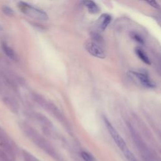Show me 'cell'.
Here are the masks:
<instances>
[{
  "mask_svg": "<svg viewBox=\"0 0 161 161\" xmlns=\"http://www.w3.org/2000/svg\"><path fill=\"white\" fill-rule=\"evenodd\" d=\"M104 121L110 134L111 135L112 138H113V140L117 146L121 150L127 159L129 161H137L136 159L133 156L132 153L127 147V146L124 140H123L122 137L120 135V134L115 130V128L111 125V123L109 121V120L107 119L106 118H104Z\"/></svg>",
  "mask_w": 161,
  "mask_h": 161,
  "instance_id": "1",
  "label": "cell"
},
{
  "mask_svg": "<svg viewBox=\"0 0 161 161\" xmlns=\"http://www.w3.org/2000/svg\"><path fill=\"white\" fill-rule=\"evenodd\" d=\"M101 42H103L101 37L99 35L94 34L93 35L92 38L85 42V49L91 56L99 59H104L106 54L101 45Z\"/></svg>",
  "mask_w": 161,
  "mask_h": 161,
  "instance_id": "2",
  "label": "cell"
},
{
  "mask_svg": "<svg viewBox=\"0 0 161 161\" xmlns=\"http://www.w3.org/2000/svg\"><path fill=\"white\" fill-rule=\"evenodd\" d=\"M20 8L21 12H23L25 14L30 16V17L34 18L35 19H37L42 21H46L49 18L48 15L44 11L42 10L39 9L37 8L34 7L31 5L24 3L21 2L20 3Z\"/></svg>",
  "mask_w": 161,
  "mask_h": 161,
  "instance_id": "3",
  "label": "cell"
},
{
  "mask_svg": "<svg viewBox=\"0 0 161 161\" xmlns=\"http://www.w3.org/2000/svg\"><path fill=\"white\" fill-rule=\"evenodd\" d=\"M133 74V76H135L140 83L143 86L148 88H153L155 87V84L152 80L149 78L148 75L145 72H135L132 71L130 72Z\"/></svg>",
  "mask_w": 161,
  "mask_h": 161,
  "instance_id": "4",
  "label": "cell"
},
{
  "mask_svg": "<svg viewBox=\"0 0 161 161\" xmlns=\"http://www.w3.org/2000/svg\"><path fill=\"white\" fill-rule=\"evenodd\" d=\"M111 21V17L109 14H102L97 21V26L100 30L105 31Z\"/></svg>",
  "mask_w": 161,
  "mask_h": 161,
  "instance_id": "5",
  "label": "cell"
},
{
  "mask_svg": "<svg viewBox=\"0 0 161 161\" xmlns=\"http://www.w3.org/2000/svg\"><path fill=\"white\" fill-rule=\"evenodd\" d=\"M84 6L87 8L88 12L91 14H97L100 12V8L93 1H84L83 2Z\"/></svg>",
  "mask_w": 161,
  "mask_h": 161,
  "instance_id": "6",
  "label": "cell"
},
{
  "mask_svg": "<svg viewBox=\"0 0 161 161\" xmlns=\"http://www.w3.org/2000/svg\"><path fill=\"white\" fill-rule=\"evenodd\" d=\"M2 49L4 52L5 53V54H6L8 57L12 59V60L14 61L17 60V56H16V53H15L14 50L7 44H5V43L2 44Z\"/></svg>",
  "mask_w": 161,
  "mask_h": 161,
  "instance_id": "7",
  "label": "cell"
},
{
  "mask_svg": "<svg viewBox=\"0 0 161 161\" xmlns=\"http://www.w3.org/2000/svg\"><path fill=\"white\" fill-rule=\"evenodd\" d=\"M135 53L138 57V58L145 64H148V65L151 64V61H150L149 57L147 56L146 53L143 51L142 49H140V48H137L135 49Z\"/></svg>",
  "mask_w": 161,
  "mask_h": 161,
  "instance_id": "8",
  "label": "cell"
},
{
  "mask_svg": "<svg viewBox=\"0 0 161 161\" xmlns=\"http://www.w3.org/2000/svg\"><path fill=\"white\" fill-rule=\"evenodd\" d=\"M81 157L85 161H95L94 158L88 152H83L81 153Z\"/></svg>",
  "mask_w": 161,
  "mask_h": 161,
  "instance_id": "9",
  "label": "cell"
},
{
  "mask_svg": "<svg viewBox=\"0 0 161 161\" xmlns=\"http://www.w3.org/2000/svg\"><path fill=\"white\" fill-rule=\"evenodd\" d=\"M3 12L5 15L8 16H13L14 15V11L9 7H3Z\"/></svg>",
  "mask_w": 161,
  "mask_h": 161,
  "instance_id": "10",
  "label": "cell"
},
{
  "mask_svg": "<svg viewBox=\"0 0 161 161\" xmlns=\"http://www.w3.org/2000/svg\"><path fill=\"white\" fill-rule=\"evenodd\" d=\"M133 39L135 40V41H137V42H138L139 43H141V44H143V40L142 39V37L140 35H137V34H133Z\"/></svg>",
  "mask_w": 161,
  "mask_h": 161,
  "instance_id": "11",
  "label": "cell"
},
{
  "mask_svg": "<svg viewBox=\"0 0 161 161\" xmlns=\"http://www.w3.org/2000/svg\"><path fill=\"white\" fill-rule=\"evenodd\" d=\"M147 3H149L151 7H154V8L159 9V4L157 3V2L155 1H147Z\"/></svg>",
  "mask_w": 161,
  "mask_h": 161,
  "instance_id": "12",
  "label": "cell"
},
{
  "mask_svg": "<svg viewBox=\"0 0 161 161\" xmlns=\"http://www.w3.org/2000/svg\"><path fill=\"white\" fill-rule=\"evenodd\" d=\"M2 30V27L1 26V25H0V30Z\"/></svg>",
  "mask_w": 161,
  "mask_h": 161,
  "instance_id": "13",
  "label": "cell"
}]
</instances>
